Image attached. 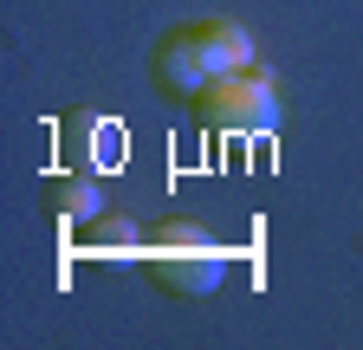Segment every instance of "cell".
<instances>
[{
  "label": "cell",
  "mask_w": 363,
  "mask_h": 350,
  "mask_svg": "<svg viewBox=\"0 0 363 350\" xmlns=\"http://www.w3.org/2000/svg\"><path fill=\"white\" fill-rule=\"evenodd\" d=\"M98 208H104L98 175H84V169H59L52 182H45V214H59V221H98Z\"/></svg>",
  "instance_id": "cell-4"
},
{
  "label": "cell",
  "mask_w": 363,
  "mask_h": 350,
  "mask_svg": "<svg viewBox=\"0 0 363 350\" xmlns=\"http://www.w3.org/2000/svg\"><path fill=\"white\" fill-rule=\"evenodd\" d=\"M208 33H214V46H220L227 72H234V65H253V33H247L240 20H208Z\"/></svg>",
  "instance_id": "cell-6"
},
{
  "label": "cell",
  "mask_w": 363,
  "mask_h": 350,
  "mask_svg": "<svg viewBox=\"0 0 363 350\" xmlns=\"http://www.w3.org/2000/svg\"><path fill=\"white\" fill-rule=\"evenodd\" d=\"M220 72H227V59H220V46H214L208 20L162 33V39H156V52H150V78H156V91H175V98H201Z\"/></svg>",
  "instance_id": "cell-3"
},
{
  "label": "cell",
  "mask_w": 363,
  "mask_h": 350,
  "mask_svg": "<svg viewBox=\"0 0 363 350\" xmlns=\"http://www.w3.org/2000/svg\"><path fill=\"white\" fill-rule=\"evenodd\" d=\"M201 123L208 130H227V137H247V130H266V123H279V91H272V78L259 65H234V72H220L208 91L195 98Z\"/></svg>",
  "instance_id": "cell-2"
},
{
  "label": "cell",
  "mask_w": 363,
  "mask_h": 350,
  "mask_svg": "<svg viewBox=\"0 0 363 350\" xmlns=\"http://www.w3.org/2000/svg\"><path fill=\"white\" fill-rule=\"evenodd\" d=\"M143 266L162 292L175 298H201L227 279V247L201 227V221H162L143 234Z\"/></svg>",
  "instance_id": "cell-1"
},
{
  "label": "cell",
  "mask_w": 363,
  "mask_h": 350,
  "mask_svg": "<svg viewBox=\"0 0 363 350\" xmlns=\"http://www.w3.org/2000/svg\"><path fill=\"white\" fill-rule=\"evenodd\" d=\"M91 253L98 259H130V253H143V234H136V221L111 214V221H98V234H91Z\"/></svg>",
  "instance_id": "cell-5"
}]
</instances>
